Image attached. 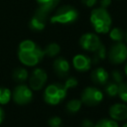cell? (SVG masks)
Listing matches in <instances>:
<instances>
[{"label": "cell", "mask_w": 127, "mask_h": 127, "mask_svg": "<svg viewBox=\"0 0 127 127\" xmlns=\"http://www.w3.org/2000/svg\"><path fill=\"white\" fill-rule=\"evenodd\" d=\"M82 1V3L85 5V6H87V7H92V6H94L95 4H96V2H97V0H81Z\"/></svg>", "instance_id": "obj_29"}, {"label": "cell", "mask_w": 127, "mask_h": 127, "mask_svg": "<svg viewBox=\"0 0 127 127\" xmlns=\"http://www.w3.org/2000/svg\"><path fill=\"white\" fill-rule=\"evenodd\" d=\"M109 74L107 70L103 67H96L90 73V78L95 84H105L108 80Z\"/></svg>", "instance_id": "obj_14"}, {"label": "cell", "mask_w": 127, "mask_h": 127, "mask_svg": "<svg viewBox=\"0 0 127 127\" xmlns=\"http://www.w3.org/2000/svg\"><path fill=\"white\" fill-rule=\"evenodd\" d=\"M118 87H119V84L112 81L105 86V91L109 96H115L118 94Z\"/></svg>", "instance_id": "obj_23"}, {"label": "cell", "mask_w": 127, "mask_h": 127, "mask_svg": "<svg viewBox=\"0 0 127 127\" xmlns=\"http://www.w3.org/2000/svg\"><path fill=\"white\" fill-rule=\"evenodd\" d=\"M122 127H127V123H125V124H124V125H123Z\"/></svg>", "instance_id": "obj_34"}, {"label": "cell", "mask_w": 127, "mask_h": 127, "mask_svg": "<svg viewBox=\"0 0 127 127\" xmlns=\"http://www.w3.org/2000/svg\"><path fill=\"white\" fill-rule=\"evenodd\" d=\"M93 127H119V126L115 120L103 118V119H100Z\"/></svg>", "instance_id": "obj_22"}, {"label": "cell", "mask_w": 127, "mask_h": 127, "mask_svg": "<svg viewBox=\"0 0 127 127\" xmlns=\"http://www.w3.org/2000/svg\"><path fill=\"white\" fill-rule=\"evenodd\" d=\"M18 59L27 66L37 65L44 58V50H42L34 41L24 40L19 44L18 47Z\"/></svg>", "instance_id": "obj_1"}, {"label": "cell", "mask_w": 127, "mask_h": 127, "mask_svg": "<svg viewBox=\"0 0 127 127\" xmlns=\"http://www.w3.org/2000/svg\"><path fill=\"white\" fill-rule=\"evenodd\" d=\"M47 79H48L47 72L43 68H40V67L35 68L29 77V84L31 89L41 90L46 84Z\"/></svg>", "instance_id": "obj_9"}, {"label": "cell", "mask_w": 127, "mask_h": 127, "mask_svg": "<svg viewBox=\"0 0 127 127\" xmlns=\"http://www.w3.org/2000/svg\"><path fill=\"white\" fill-rule=\"evenodd\" d=\"M67 89L64 84L52 83L49 84L44 91V100L50 105H57L64 99Z\"/></svg>", "instance_id": "obj_4"}, {"label": "cell", "mask_w": 127, "mask_h": 127, "mask_svg": "<svg viewBox=\"0 0 127 127\" xmlns=\"http://www.w3.org/2000/svg\"><path fill=\"white\" fill-rule=\"evenodd\" d=\"M50 13L44 11L43 9L39 8L36 10L35 14L33 15V17L31 18L30 22H29V27L31 30L33 31H42L45 29L46 27V23L47 20L49 18Z\"/></svg>", "instance_id": "obj_10"}, {"label": "cell", "mask_w": 127, "mask_h": 127, "mask_svg": "<svg viewBox=\"0 0 127 127\" xmlns=\"http://www.w3.org/2000/svg\"><path fill=\"white\" fill-rule=\"evenodd\" d=\"M125 39H126V42H127V32H126V34H125Z\"/></svg>", "instance_id": "obj_33"}, {"label": "cell", "mask_w": 127, "mask_h": 127, "mask_svg": "<svg viewBox=\"0 0 127 127\" xmlns=\"http://www.w3.org/2000/svg\"><path fill=\"white\" fill-rule=\"evenodd\" d=\"M64 85L65 86L66 89H68V88H72V87H74V86L77 85V79H76L75 77L69 76V77H67V78L65 79Z\"/></svg>", "instance_id": "obj_26"}, {"label": "cell", "mask_w": 127, "mask_h": 127, "mask_svg": "<svg viewBox=\"0 0 127 127\" xmlns=\"http://www.w3.org/2000/svg\"><path fill=\"white\" fill-rule=\"evenodd\" d=\"M112 78H113L114 82L119 84V83H121L123 81V74L119 70H113L112 71Z\"/></svg>", "instance_id": "obj_27"}, {"label": "cell", "mask_w": 127, "mask_h": 127, "mask_svg": "<svg viewBox=\"0 0 127 127\" xmlns=\"http://www.w3.org/2000/svg\"><path fill=\"white\" fill-rule=\"evenodd\" d=\"M91 64H92L91 59L82 54L75 55L72 58V65L76 70H79V71L88 70L91 66Z\"/></svg>", "instance_id": "obj_11"}, {"label": "cell", "mask_w": 127, "mask_h": 127, "mask_svg": "<svg viewBox=\"0 0 127 127\" xmlns=\"http://www.w3.org/2000/svg\"><path fill=\"white\" fill-rule=\"evenodd\" d=\"M125 74L127 75V64H126V65H125Z\"/></svg>", "instance_id": "obj_32"}, {"label": "cell", "mask_w": 127, "mask_h": 127, "mask_svg": "<svg viewBox=\"0 0 127 127\" xmlns=\"http://www.w3.org/2000/svg\"><path fill=\"white\" fill-rule=\"evenodd\" d=\"M78 18V12L77 10L69 5H63L59 7L54 15L51 17L50 21L53 24H61V25H65V24H70L76 21Z\"/></svg>", "instance_id": "obj_3"}, {"label": "cell", "mask_w": 127, "mask_h": 127, "mask_svg": "<svg viewBox=\"0 0 127 127\" xmlns=\"http://www.w3.org/2000/svg\"><path fill=\"white\" fill-rule=\"evenodd\" d=\"M81 104H82V102H81L80 99L72 98V99H70V100L67 101V103L65 105V109H66V111L68 113L73 114V113H76L80 109Z\"/></svg>", "instance_id": "obj_17"}, {"label": "cell", "mask_w": 127, "mask_h": 127, "mask_svg": "<svg viewBox=\"0 0 127 127\" xmlns=\"http://www.w3.org/2000/svg\"><path fill=\"white\" fill-rule=\"evenodd\" d=\"M111 4V0H100V7L102 8H107Z\"/></svg>", "instance_id": "obj_30"}, {"label": "cell", "mask_w": 127, "mask_h": 127, "mask_svg": "<svg viewBox=\"0 0 127 127\" xmlns=\"http://www.w3.org/2000/svg\"><path fill=\"white\" fill-rule=\"evenodd\" d=\"M28 75H29L28 70L25 67H18L16 69H14V71L12 73L13 79L17 82H20V83L26 81L28 78Z\"/></svg>", "instance_id": "obj_15"}, {"label": "cell", "mask_w": 127, "mask_h": 127, "mask_svg": "<svg viewBox=\"0 0 127 127\" xmlns=\"http://www.w3.org/2000/svg\"><path fill=\"white\" fill-rule=\"evenodd\" d=\"M93 122L89 119H83L81 122V127H93Z\"/></svg>", "instance_id": "obj_28"}, {"label": "cell", "mask_w": 127, "mask_h": 127, "mask_svg": "<svg viewBox=\"0 0 127 127\" xmlns=\"http://www.w3.org/2000/svg\"><path fill=\"white\" fill-rule=\"evenodd\" d=\"M105 57H106V50H105V47L101 44V46H100L96 51L93 52V58H92L91 61H92L94 64H96V63H98V62L104 60Z\"/></svg>", "instance_id": "obj_20"}, {"label": "cell", "mask_w": 127, "mask_h": 127, "mask_svg": "<svg viewBox=\"0 0 127 127\" xmlns=\"http://www.w3.org/2000/svg\"><path fill=\"white\" fill-rule=\"evenodd\" d=\"M120 99L124 102H127V82H121L119 83L118 87V94H117Z\"/></svg>", "instance_id": "obj_24"}, {"label": "cell", "mask_w": 127, "mask_h": 127, "mask_svg": "<svg viewBox=\"0 0 127 127\" xmlns=\"http://www.w3.org/2000/svg\"><path fill=\"white\" fill-rule=\"evenodd\" d=\"M61 51V47L57 43H50L46 48L44 49V54L48 57H55L57 56Z\"/></svg>", "instance_id": "obj_19"}, {"label": "cell", "mask_w": 127, "mask_h": 127, "mask_svg": "<svg viewBox=\"0 0 127 127\" xmlns=\"http://www.w3.org/2000/svg\"><path fill=\"white\" fill-rule=\"evenodd\" d=\"M37 2L39 3V8L50 13L51 11H53L56 8V6L59 4L60 0H37Z\"/></svg>", "instance_id": "obj_16"}, {"label": "cell", "mask_w": 127, "mask_h": 127, "mask_svg": "<svg viewBox=\"0 0 127 127\" xmlns=\"http://www.w3.org/2000/svg\"><path fill=\"white\" fill-rule=\"evenodd\" d=\"M108 59L112 64H122L127 60V47L122 42H116L108 52Z\"/></svg>", "instance_id": "obj_7"}, {"label": "cell", "mask_w": 127, "mask_h": 127, "mask_svg": "<svg viewBox=\"0 0 127 127\" xmlns=\"http://www.w3.org/2000/svg\"><path fill=\"white\" fill-rule=\"evenodd\" d=\"M53 67H54V71L58 76L64 77L67 75L69 71V63L64 58L60 57L54 61Z\"/></svg>", "instance_id": "obj_13"}, {"label": "cell", "mask_w": 127, "mask_h": 127, "mask_svg": "<svg viewBox=\"0 0 127 127\" xmlns=\"http://www.w3.org/2000/svg\"><path fill=\"white\" fill-rule=\"evenodd\" d=\"M109 115L111 119L122 121L127 119V105L123 103H115L109 108Z\"/></svg>", "instance_id": "obj_12"}, {"label": "cell", "mask_w": 127, "mask_h": 127, "mask_svg": "<svg viewBox=\"0 0 127 127\" xmlns=\"http://www.w3.org/2000/svg\"><path fill=\"white\" fill-rule=\"evenodd\" d=\"M3 120H4V111H3V109L0 107V124L3 122Z\"/></svg>", "instance_id": "obj_31"}, {"label": "cell", "mask_w": 127, "mask_h": 127, "mask_svg": "<svg viewBox=\"0 0 127 127\" xmlns=\"http://www.w3.org/2000/svg\"><path fill=\"white\" fill-rule=\"evenodd\" d=\"M12 98L15 103L19 105H26L33 99V91L31 87L26 84H18L12 91Z\"/></svg>", "instance_id": "obj_6"}, {"label": "cell", "mask_w": 127, "mask_h": 127, "mask_svg": "<svg viewBox=\"0 0 127 127\" xmlns=\"http://www.w3.org/2000/svg\"><path fill=\"white\" fill-rule=\"evenodd\" d=\"M80 100L88 106H96L103 100V93L97 87L87 86L82 90Z\"/></svg>", "instance_id": "obj_5"}, {"label": "cell", "mask_w": 127, "mask_h": 127, "mask_svg": "<svg viewBox=\"0 0 127 127\" xmlns=\"http://www.w3.org/2000/svg\"><path fill=\"white\" fill-rule=\"evenodd\" d=\"M12 96V92L7 87H0V104H7Z\"/></svg>", "instance_id": "obj_21"}, {"label": "cell", "mask_w": 127, "mask_h": 127, "mask_svg": "<svg viewBox=\"0 0 127 127\" xmlns=\"http://www.w3.org/2000/svg\"><path fill=\"white\" fill-rule=\"evenodd\" d=\"M62 124H63V121L59 116H53L48 121L49 127H62Z\"/></svg>", "instance_id": "obj_25"}, {"label": "cell", "mask_w": 127, "mask_h": 127, "mask_svg": "<svg viewBox=\"0 0 127 127\" xmlns=\"http://www.w3.org/2000/svg\"><path fill=\"white\" fill-rule=\"evenodd\" d=\"M79 45L80 47L87 52H94L96 51L100 46L101 42L99 37L96 34L93 33H85L83 34L79 39Z\"/></svg>", "instance_id": "obj_8"}, {"label": "cell", "mask_w": 127, "mask_h": 127, "mask_svg": "<svg viewBox=\"0 0 127 127\" xmlns=\"http://www.w3.org/2000/svg\"><path fill=\"white\" fill-rule=\"evenodd\" d=\"M109 36L110 39L114 42H122V40L125 38V34L122 29L115 27L112 30H109Z\"/></svg>", "instance_id": "obj_18"}, {"label": "cell", "mask_w": 127, "mask_h": 127, "mask_svg": "<svg viewBox=\"0 0 127 127\" xmlns=\"http://www.w3.org/2000/svg\"><path fill=\"white\" fill-rule=\"evenodd\" d=\"M90 23L96 33L106 34L111 28L112 20L107 10L105 8L99 7L92 10L90 14Z\"/></svg>", "instance_id": "obj_2"}]
</instances>
